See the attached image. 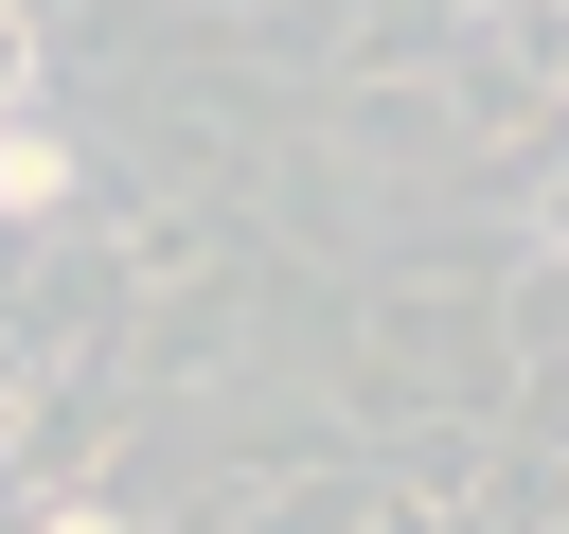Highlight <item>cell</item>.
Here are the masks:
<instances>
[{
  "label": "cell",
  "instance_id": "cell-1",
  "mask_svg": "<svg viewBox=\"0 0 569 534\" xmlns=\"http://www.w3.org/2000/svg\"><path fill=\"white\" fill-rule=\"evenodd\" d=\"M53 214H71V142H53L36 89H18V107H0V231H53Z\"/></svg>",
  "mask_w": 569,
  "mask_h": 534
},
{
  "label": "cell",
  "instance_id": "cell-2",
  "mask_svg": "<svg viewBox=\"0 0 569 534\" xmlns=\"http://www.w3.org/2000/svg\"><path fill=\"white\" fill-rule=\"evenodd\" d=\"M18 89H36V18H0V107H18Z\"/></svg>",
  "mask_w": 569,
  "mask_h": 534
}]
</instances>
